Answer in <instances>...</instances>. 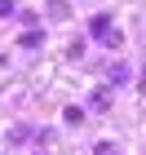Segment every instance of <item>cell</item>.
Listing matches in <instances>:
<instances>
[{"mask_svg": "<svg viewBox=\"0 0 146 155\" xmlns=\"http://www.w3.org/2000/svg\"><path fill=\"white\" fill-rule=\"evenodd\" d=\"M9 13H13V5H9V0H0V18H9Z\"/></svg>", "mask_w": 146, "mask_h": 155, "instance_id": "1", "label": "cell"}]
</instances>
